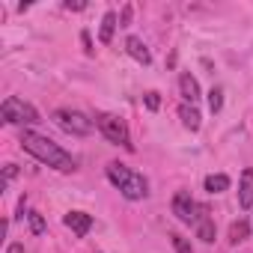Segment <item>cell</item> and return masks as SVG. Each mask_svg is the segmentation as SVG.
I'll return each mask as SVG.
<instances>
[{"label":"cell","instance_id":"cell-1","mask_svg":"<svg viewBox=\"0 0 253 253\" xmlns=\"http://www.w3.org/2000/svg\"><path fill=\"white\" fill-rule=\"evenodd\" d=\"M21 146H24V152H30L33 158H39L42 164H48V167H54V170H60V173H72L78 164H75V158L66 152V149H60L54 140H48V137H42V134H36V131H24L21 134Z\"/></svg>","mask_w":253,"mask_h":253},{"label":"cell","instance_id":"cell-2","mask_svg":"<svg viewBox=\"0 0 253 253\" xmlns=\"http://www.w3.org/2000/svg\"><path fill=\"white\" fill-rule=\"evenodd\" d=\"M107 179L122 191V197L125 200H143L149 191V185H146V179L140 176V173H134V170H128V167H125V164H107Z\"/></svg>","mask_w":253,"mask_h":253},{"label":"cell","instance_id":"cell-3","mask_svg":"<svg viewBox=\"0 0 253 253\" xmlns=\"http://www.w3.org/2000/svg\"><path fill=\"white\" fill-rule=\"evenodd\" d=\"M0 113H3V119L12 122V125H33V122H39L36 107L27 104V101H21V98H15V95L3 98V104H0Z\"/></svg>","mask_w":253,"mask_h":253},{"label":"cell","instance_id":"cell-4","mask_svg":"<svg viewBox=\"0 0 253 253\" xmlns=\"http://www.w3.org/2000/svg\"><path fill=\"white\" fill-rule=\"evenodd\" d=\"M95 125H98V131H101L110 143L125 146V149H134V146H131V137H128V128H125V122H122L119 116H113V113H98Z\"/></svg>","mask_w":253,"mask_h":253},{"label":"cell","instance_id":"cell-5","mask_svg":"<svg viewBox=\"0 0 253 253\" xmlns=\"http://www.w3.org/2000/svg\"><path fill=\"white\" fill-rule=\"evenodd\" d=\"M54 122L60 125L63 131H69V134H78V137H84V134H89L95 125H92V119H86L84 113H78V110H54Z\"/></svg>","mask_w":253,"mask_h":253},{"label":"cell","instance_id":"cell-6","mask_svg":"<svg viewBox=\"0 0 253 253\" xmlns=\"http://www.w3.org/2000/svg\"><path fill=\"white\" fill-rule=\"evenodd\" d=\"M173 214H176L182 223H200L209 211H206V206H197V203L191 200V194L179 191V194L173 197Z\"/></svg>","mask_w":253,"mask_h":253},{"label":"cell","instance_id":"cell-7","mask_svg":"<svg viewBox=\"0 0 253 253\" xmlns=\"http://www.w3.org/2000/svg\"><path fill=\"white\" fill-rule=\"evenodd\" d=\"M66 226L75 232V235H86L89 229H92V214H86V211H69L66 214Z\"/></svg>","mask_w":253,"mask_h":253},{"label":"cell","instance_id":"cell-8","mask_svg":"<svg viewBox=\"0 0 253 253\" xmlns=\"http://www.w3.org/2000/svg\"><path fill=\"white\" fill-rule=\"evenodd\" d=\"M125 51H128L137 63H143V66H149V63H152L149 48H146V45H143V39H137V36H128V39H125Z\"/></svg>","mask_w":253,"mask_h":253},{"label":"cell","instance_id":"cell-9","mask_svg":"<svg viewBox=\"0 0 253 253\" xmlns=\"http://www.w3.org/2000/svg\"><path fill=\"white\" fill-rule=\"evenodd\" d=\"M179 89H182V98H185V104H197V98H200V84H197V78L194 75H182L179 78Z\"/></svg>","mask_w":253,"mask_h":253},{"label":"cell","instance_id":"cell-10","mask_svg":"<svg viewBox=\"0 0 253 253\" xmlns=\"http://www.w3.org/2000/svg\"><path fill=\"white\" fill-rule=\"evenodd\" d=\"M238 203L241 209H253V170L247 167L241 173V188H238Z\"/></svg>","mask_w":253,"mask_h":253},{"label":"cell","instance_id":"cell-11","mask_svg":"<svg viewBox=\"0 0 253 253\" xmlns=\"http://www.w3.org/2000/svg\"><path fill=\"white\" fill-rule=\"evenodd\" d=\"M179 119H182L185 128H191V131L200 128V110H197L194 104H182V107H179Z\"/></svg>","mask_w":253,"mask_h":253},{"label":"cell","instance_id":"cell-12","mask_svg":"<svg viewBox=\"0 0 253 253\" xmlns=\"http://www.w3.org/2000/svg\"><path fill=\"white\" fill-rule=\"evenodd\" d=\"M116 15L113 12H104V18H101V30H98V39H101V45H110V39H113V30H116Z\"/></svg>","mask_w":253,"mask_h":253},{"label":"cell","instance_id":"cell-13","mask_svg":"<svg viewBox=\"0 0 253 253\" xmlns=\"http://www.w3.org/2000/svg\"><path fill=\"white\" fill-rule=\"evenodd\" d=\"M226 188H229V176H223V173H214V176L206 179V191L209 194H223Z\"/></svg>","mask_w":253,"mask_h":253},{"label":"cell","instance_id":"cell-14","mask_svg":"<svg viewBox=\"0 0 253 253\" xmlns=\"http://www.w3.org/2000/svg\"><path fill=\"white\" fill-rule=\"evenodd\" d=\"M197 235H200L206 244H211V241H214V220H211L209 214H206V217L197 223Z\"/></svg>","mask_w":253,"mask_h":253},{"label":"cell","instance_id":"cell-15","mask_svg":"<svg viewBox=\"0 0 253 253\" xmlns=\"http://www.w3.org/2000/svg\"><path fill=\"white\" fill-rule=\"evenodd\" d=\"M247 235H250V223H247V220H235V223L229 226V241H232V244L244 241Z\"/></svg>","mask_w":253,"mask_h":253},{"label":"cell","instance_id":"cell-16","mask_svg":"<svg viewBox=\"0 0 253 253\" xmlns=\"http://www.w3.org/2000/svg\"><path fill=\"white\" fill-rule=\"evenodd\" d=\"M27 217H30V232H33V235H42V232H45V217H42L39 211H30Z\"/></svg>","mask_w":253,"mask_h":253},{"label":"cell","instance_id":"cell-17","mask_svg":"<svg viewBox=\"0 0 253 253\" xmlns=\"http://www.w3.org/2000/svg\"><path fill=\"white\" fill-rule=\"evenodd\" d=\"M209 107H211V113H220V107H223V92L220 89L209 92Z\"/></svg>","mask_w":253,"mask_h":253},{"label":"cell","instance_id":"cell-18","mask_svg":"<svg viewBox=\"0 0 253 253\" xmlns=\"http://www.w3.org/2000/svg\"><path fill=\"white\" fill-rule=\"evenodd\" d=\"M173 238V247H176V253H194V247H191V241L185 238V235H170Z\"/></svg>","mask_w":253,"mask_h":253},{"label":"cell","instance_id":"cell-19","mask_svg":"<svg viewBox=\"0 0 253 253\" xmlns=\"http://www.w3.org/2000/svg\"><path fill=\"white\" fill-rule=\"evenodd\" d=\"M131 15H134V6L128 3V6L122 9V15H119V27H128V24H131Z\"/></svg>","mask_w":253,"mask_h":253},{"label":"cell","instance_id":"cell-20","mask_svg":"<svg viewBox=\"0 0 253 253\" xmlns=\"http://www.w3.org/2000/svg\"><path fill=\"white\" fill-rule=\"evenodd\" d=\"M146 107L149 110H158L161 107V95L158 92H146Z\"/></svg>","mask_w":253,"mask_h":253},{"label":"cell","instance_id":"cell-21","mask_svg":"<svg viewBox=\"0 0 253 253\" xmlns=\"http://www.w3.org/2000/svg\"><path fill=\"white\" fill-rule=\"evenodd\" d=\"M18 176V167L15 164H6V170H3V182H9V179H15Z\"/></svg>","mask_w":253,"mask_h":253},{"label":"cell","instance_id":"cell-22","mask_svg":"<svg viewBox=\"0 0 253 253\" xmlns=\"http://www.w3.org/2000/svg\"><path fill=\"white\" fill-rule=\"evenodd\" d=\"M66 9H75V12H81V9H86V3H81V0H66Z\"/></svg>","mask_w":253,"mask_h":253},{"label":"cell","instance_id":"cell-23","mask_svg":"<svg viewBox=\"0 0 253 253\" xmlns=\"http://www.w3.org/2000/svg\"><path fill=\"white\" fill-rule=\"evenodd\" d=\"M81 42H84V51H86V54H92V42H89V33H86V30L81 33Z\"/></svg>","mask_w":253,"mask_h":253},{"label":"cell","instance_id":"cell-24","mask_svg":"<svg viewBox=\"0 0 253 253\" xmlns=\"http://www.w3.org/2000/svg\"><path fill=\"white\" fill-rule=\"evenodd\" d=\"M6 253H24V244H9V250Z\"/></svg>","mask_w":253,"mask_h":253}]
</instances>
